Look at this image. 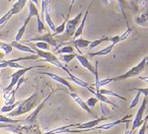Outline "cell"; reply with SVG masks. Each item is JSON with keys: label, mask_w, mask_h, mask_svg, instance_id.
<instances>
[{"label": "cell", "mask_w": 148, "mask_h": 134, "mask_svg": "<svg viewBox=\"0 0 148 134\" xmlns=\"http://www.w3.org/2000/svg\"><path fill=\"white\" fill-rule=\"evenodd\" d=\"M146 62H147V56H144L142 58V60L139 62L138 64H136L135 66H133L132 68H130L128 71H126L125 73L121 74V75H119L116 77H113V78H106V79H102L99 82V87L101 89L102 87L108 85V84L112 83V82H116V81H123L126 80L128 78H133L136 77L139 74H141L143 72V70L146 67Z\"/></svg>", "instance_id": "obj_1"}, {"label": "cell", "mask_w": 148, "mask_h": 134, "mask_svg": "<svg viewBox=\"0 0 148 134\" xmlns=\"http://www.w3.org/2000/svg\"><path fill=\"white\" fill-rule=\"evenodd\" d=\"M28 46L31 47L34 51L36 52V54H37V56L39 57V58H42V61H46V62H49V63L52 64V65L58 67V68L62 69V70L65 71L66 73L68 72V68L66 66H64L62 63H61L60 61L58 60V58L56 56V54L51 53V51H45V50H40V49H38L37 47H35L34 45L32 44V42H28Z\"/></svg>", "instance_id": "obj_2"}, {"label": "cell", "mask_w": 148, "mask_h": 134, "mask_svg": "<svg viewBox=\"0 0 148 134\" xmlns=\"http://www.w3.org/2000/svg\"><path fill=\"white\" fill-rule=\"evenodd\" d=\"M38 94H33L31 97H29L28 99L24 100L23 102H20L19 106L14 109L13 111L7 113V116L9 117H16L19 116H22L24 113L31 111L33 109L36 107V100H37Z\"/></svg>", "instance_id": "obj_3"}, {"label": "cell", "mask_w": 148, "mask_h": 134, "mask_svg": "<svg viewBox=\"0 0 148 134\" xmlns=\"http://www.w3.org/2000/svg\"><path fill=\"white\" fill-rule=\"evenodd\" d=\"M83 13L80 12L77 15L74 17L71 20H68L67 23H66L65 26V30H64V33L62 36H57V38H54L56 40H59L61 42H66V40H70L73 38L74 34H75V31L77 29L78 25H79V21L81 20V17H82Z\"/></svg>", "instance_id": "obj_4"}, {"label": "cell", "mask_w": 148, "mask_h": 134, "mask_svg": "<svg viewBox=\"0 0 148 134\" xmlns=\"http://www.w3.org/2000/svg\"><path fill=\"white\" fill-rule=\"evenodd\" d=\"M46 67V65H34V66H31V67H24L22 69H18L17 71H15L13 74L11 75V81H10V84L4 89L3 91V95H6L8 93H10L12 90L14 89L15 85L17 84V82L20 80V78H22L28 71H31L32 69H35V68H44Z\"/></svg>", "instance_id": "obj_5"}, {"label": "cell", "mask_w": 148, "mask_h": 134, "mask_svg": "<svg viewBox=\"0 0 148 134\" xmlns=\"http://www.w3.org/2000/svg\"><path fill=\"white\" fill-rule=\"evenodd\" d=\"M27 4H28V7H29V13H28L29 15L27 16V18L25 19V22H24L23 26L20 29H19L17 35H16V37H15V40H14L15 42H19V40H20L23 38V35H24V33H25L26 28H27V26H28L29 22L31 21V19H32L34 16L40 15V14H39V10H38V7L36 6V4L34 3V2H33V1H29V2H27Z\"/></svg>", "instance_id": "obj_6"}, {"label": "cell", "mask_w": 148, "mask_h": 134, "mask_svg": "<svg viewBox=\"0 0 148 134\" xmlns=\"http://www.w3.org/2000/svg\"><path fill=\"white\" fill-rule=\"evenodd\" d=\"M146 103H147V97H144V99H143L142 100V104L141 106H140V107L138 109V111L136 112V114H135L134 118H133L132 120V126H131V129L130 131L131 132H134L135 129H137L138 127H140V126L142 125V123L144 122L145 118H143V113H144V111L145 109H146Z\"/></svg>", "instance_id": "obj_7"}, {"label": "cell", "mask_w": 148, "mask_h": 134, "mask_svg": "<svg viewBox=\"0 0 148 134\" xmlns=\"http://www.w3.org/2000/svg\"><path fill=\"white\" fill-rule=\"evenodd\" d=\"M106 119H109V117L107 116H101V117H98V118H95L93 120H90V121H87V122H84V123H73L72 124V127L70 129L72 130H88V129H92L96 126L99 125L100 122L102 121L106 120Z\"/></svg>", "instance_id": "obj_8"}, {"label": "cell", "mask_w": 148, "mask_h": 134, "mask_svg": "<svg viewBox=\"0 0 148 134\" xmlns=\"http://www.w3.org/2000/svg\"><path fill=\"white\" fill-rule=\"evenodd\" d=\"M52 93H53V91H52V92L51 93V94H49V95L47 96V97L46 98V99H45L44 100H42V103H40V106L35 109V111H33V113H31L30 116H29L27 117V118L25 119V121H24V122H23L24 124H28L29 126H33V125H34V124L37 123L38 114H39V113H40V111H42V107H44L45 104H46V103L47 102V100H49V98L51 97Z\"/></svg>", "instance_id": "obj_9"}, {"label": "cell", "mask_w": 148, "mask_h": 134, "mask_svg": "<svg viewBox=\"0 0 148 134\" xmlns=\"http://www.w3.org/2000/svg\"><path fill=\"white\" fill-rule=\"evenodd\" d=\"M34 40H40V42H46L49 46H53V47L58 46V42L54 39V37H52V34L49 32V31L47 32L46 34H44V35L40 36V37H35V38H32V39H28L26 42H34Z\"/></svg>", "instance_id": "obj_10"}, {"label": "cell", "mask_w": 148, "mask_h": 134, "mask_svg": "<svg viewBox=\"0 0 148 134\" xmlns=\"http://www.w3.org/2000/svg\"><path fill=\"white\" fill-rule=\"evenodd\" d=\"M40 74H42V75H47V76H49V77L51 78V80L56 81V82H58L59 84H62L63 86H65V87H67L68 89L70 90V92H71V93H75V91H74L73 86L68 82L67 79H64V78H62V77H60V76L56 75V74H54V73H51V72H40Z\"/></svg>", "instance_id": "obj_11"}, {"label": "cell", "mask_w": 148, "mask_h": 134, "mask_svg": "<svg viewBox=\"0 0 148 134\" xmlns=\"http://www.w3.org/2000/svg\"><path fill=\"white\" fill-rule=\"evenodd\" d=\"M75 58L77 59L78 62H79L84 68H86L89 72H91V74L94 75L95 68H94V66H93V64H91V62L89 61V59H88L87 56L83 55V54H76Z\"/></svg>", "instance_id": "obj_12"}, {"label": "cell", "mask_w": 148, "mask_h": 134, "mask_svg": "<svg viewBox=\"0 0 148 134\" xmlns=\"http://www.w3.org/2000/svg\"><path fill=\"white\" fill-rule=\"evenodd\" d=\"M69 96H70V97L72 98L74 100H75V103L81 107V109H83L86 112H88L90 116H92L93 117H95L94 113H93L91 109H90L89 107H87V105H86V103L84 102V100L81 99L80 96H78L77 94H76V93H71V92H69Z\"/></svg>", "instance_id": "obj_13"}, {"label": "cell", "mask_w": 148, "mask_h": 134, "mask_svg": "<svg viewBox=\"0 0 148 134\" xmlns=\"http://www.w3.org/2000/svg\"><path fill=\"white\" fill-rule=\"evenodd\" d=\"M92 3H93V2H91V3L89 4V6H88V8L86 9V12H85L84 16H83L82 21H81V23L78 25V27H77V29H76V31H75V34H74V36H73V40L78 39V38L82 35L83 30H84V26H85L86 20H87V17H88V13H89V9H90V7L92 6Z\"/></svg>", "instance_id": "obj_14"}, {"label": "cell", "mask_w": 148, "mask_h": 134, "mask_svg": "<svg viewBox=\"0 0 148 134\" xmlns=\"http://www.w3.org/2000/svg\"><path fill=\"white\" fill-rule=\"evenodd\" d=\"M67 75H68V79H67V80H70V81H72L73 83H75L76 85L80 86V87L86 88V89H87V90H89L90 88H91V87H93L92 85H90V84L86 83L85 81L81 80L80 78H78V77H76L75 75H73V74L71 73L70 71H68V72H67Z\"/></svg>", "instance_id": "obj_15"}, {"label": "cell", "mask_w": 148, "mask_h": 134, "mask_svg": "<svg viewBox=\"0 0 148 134\" xmlns=\"http://www.w3.org/2000/svg\"><path fill=\"white\" fill-rule=\"evenodd\" d=\"M10 44H11V46L13 47V49H16L20 50V51L29 52V53H32V54H34V55H37V54H36V52L32 49H31V47H29L28 45H26V44H21V42H15V40H13L12 42H10Z\"/></svg>", "instance_id": "obj_16"}, {"label": "cell", "mask_w": 148, "mask_h": 134, "mask_svg": "<svg viewBox=\"0 0 148 134\" xmlns=\"http://www.w3.org/2000/svg\"><path fill=\"white\" fill-rule=\"evenodd\" d=\"M90 42H91V40H84V39H82V38H78V39H76V40H72L71 44H73V45L75 46V49H78V51H79V54H82V52L80 51V49L89 46Z\"/></svg>", "instance_id": "obj_17"}, {"label": "cell", "mask_w": 148, "mask_h": 134, "mask_svg": "<svg viewBox=\"0 0 148 134\" xmlns=\"http://www.w3.org/2000/svg\"><path fill=\"white\" fill-rule=\"evenodd\" d=\"M90 93H91V94H93L94 95V97L96 98V99L98 100H101L102 103H105V104H108V105H111V106H114V107H119V106L118 105H116V104H114L113 102H112V100H110L108 98L106 97V96H103V95H101V94H99V93H96L95 92V90L93 89V88L91 87L90 88L89 90Z\"/></svg>", "instance_id": "obj_18"}, {"label": "cell", "mask_w": 148, "mask_h": 134, "mask_svg": "<svg viewBox=\"0 0 148 134\" xmlns=\"http://www.w3.org/2000/svg\"><path fill=\"white\" fill-rule=\"evenodd\" d=\"M74 4V1H72V3H71V6H70V10L68 11V14H67V16L65 17V19H64V21H63V23L61 24V25H59V26H57V27L56 28V31H54V33L52 34V37H54V36H60V35H62V34L64 33V30H65V26H66V23H67V21H68V17L70 16V12H71V7H72V5Z\"/></svg>", "instance_id": "obj_19"}, {"label": "cell", "mask_w": 148, "mask_h": 134, "mask_svg": "<svg viewBox=\"0 0 148 134\" xmlns=\"http://www.w3.org/2000/svg\"><path fill=\"white\" fill-rule=\"evenodd\" d=\"M26 4H27V1H26V0H19V1L15 2V3L13 4V6H12V8L10 9L12 16L20 13V12L22 11V9L25 7Z\"/></svg>", "instance_id": "obj_20"}, {"label": "cell", "mask_w": 148, "mask_h": 134, "mask_svg": "<svg viewBox=\"0 0 148 134\" xmlns=\"http://www.w3.org/2000/svg\"><path fill=\"white\" fill-rule=\"evenodd\" d=\"M114 46V44H111L110 45H108V46H106L105 49H103L101 50H99V51H96V52H91V53H88V55H89L90 57H93V56H102V55H108V54H110L112 52V50H113Z\"/></svg>", "instance_id": "obj_21"}, {"label": "cell", "mask_w": 148, "mask_h": 134, "mask_svg": "<svg viewBox=\"0 0 148 134\" xmlns=\"http://www.w3.org/2000/svg\"><path fill=\"white\" fill-rule=\"evenodd\" d=\"M99 94H101V95H103V96H106V97H107V96H112V97L119 98V99H121V100H125V102H126V99H125V98L121 97V96H120L119 94H116V93H114V92H113V91H111V90L100 89Z\"/></svg>", "instance_id": "obj_22"}, {"label": "cell", "mask_w": 148, "mask_h": 134, "mask_svg": "<svg viewBox=\"0 0 148 134\" xmlns=\"http://www.w3.org/2000/svg\"><path fill=\"white\" fill-rule=\"evenodd\" d=\"M19 104H20V102H15L13 105H9V106H3L0 109V112H2V113H9V112L13 111L14 109H16Z\"/></svg>", "instance_id": "obj_23"}, {"label": "cell", "mask_w": 148, "mask_h": 134, "mask_svg": "<svg viewBox=\"0 0 148 134\" xmlns=\"http://www.w3.org/2000/svg\"><path fill=\"white\" fill-rule=\"evenodd\" d=\"M57 54H72L74 53V49L71 45H64L61 49H58L56 50Z\"/></svg>", "instance_id": "obj_24"}, {"label": "cell", "mask_w": 148, "mask_h": 134, "mask_svg": "<svg viewBox=\"0 0 148 134\" xmlns=\"http://www.w3.org/2000/svg\"><path fill=\"white\" fill-rule=\"evenodd\" d=\"M94 77H95V84H94V90L96 93H99L100 87H99V72H98V61L95 63V73H94Z\"/></svg>", "instance_id": "obj_25"}, {"label": "cell", "mask_w": 148, "mask_h": 134, "mask_svg": "<svg viewBox=\"0 0 148 134\" xmlns=\"http://www.w3.org/2000/svg\"><path fill=\"white\" fill-rule=\"evenodd\" d=\"M76 54L75 53H72V54H61L60 57L58 58V60L62 63V62H64V63L67 65V63H69L72 59L75 58Z\"/></svg>", "instance_id": "obj_26"}, {"label": "cell", "mask_w": 148, "mask_h": 134, "mask_svg": "<svg viewBox=\"0 0 148 134\" xmlns=\"http://www.w3.org/2000/svg\"><path fill=\"white\" fill-rule=\"evenodd\" d=\"M106 40H110V38L108 37H102L100 38L99 40H91V42H90L89 44V49H95L96 46H98L99 44H101L103 42H106Z\"/></svg>", "instance_id": "obj_27"}, {"label": "cell", "mask_w": 148, "mask_h": 134, "mask_svg": "<svg viewBox=\"0 0 148 134\" xmlns=\"http://www.w3.org/2000/svg\"><path fill=\"white\" fill-rule=\"evenodd\" d=\"M32 44L34 45L35 47H37L38 49L45 50V51H49V49H51V46H49V44L42 42H36V44Z\"/></svg>", "instance_id": "obj_28"}, {"label": "cell", "mask_w": 148, "mask_h": 134, "mask_svg": "<svg viewBox=\"0 0 148 134\" xmlns=\"http://www.w3.org/2000/svg\"><path fill=\"white\" fill-rule=\"evenodd\" d=\"M17 122H20V120H18V119H10L9 117L0 114V123L10 124V123H17Z\"/></svg>", "instance_id": "obj_29"}, {"label": "cell", "mask_w": 148, "mask_h": 134, "mask_svg": "<svg viewBox=\"0 0 148 134\" xmlns=\"http://www.w3.org/2000/svg\"><path fill=\"white\" fill-rule=\"evenodd\" d=\"M11 17H12V14H11L10 10H9L7 13H5L3 16L1 17V18H0V27H3V26L5 25L9 20H10Z\"/></svg>", "instance_id": "obj_30"}, {"label": "cell", "mask_w": 148, "mask_h": 134, "mask_svg": "<svg viewBox=\"0 0 148 134\" xmlns=\"http://www.w3.org/2000/svg\"><path fill=\"white\" fill-rule=\"evenodd\" d=\"M36 17H37V23H38V32L40 34V33L42 32V31H47V29L46 26H45L44 22L42 21V19H40V15L36 16ZM47 32H49V31H47Z\"/></svg>", "instance_id": "obj_31"}, {"label": "cell", "mask_w": 148, "mask_h": 134, "mask_svg": "<svg viewBox=\"0 0 148 134\" xmlns=\"http://www.w3.org/2000/svg\"><path fill=\"white\" fill-rule=\"evenodd\" d=\"M132 31H133V29H132V28H130V25L127 24V29H126L125 32L121 34V36H119V37H120V42H123V40H125L126 39H127L128 36L130 35Z\"/></svg>", "instance_id": "obj_32"}, {"label": "cell", "mask_w": 148, "mask_h": 134, "mask_svg": "<svg viewBox=\"0 0 148 134\" xmlns=\"http://www.w3.org/2000/svg\"><path fill=\"white\" fill-rule=\"evenodd\" d=\"M0 49H2V50L4 51V53H5V55H7V54H9L12 51L13 47L11 46L10 44H7V42H1V46H0Z\"/></svg>", "instance_id": "obj_33"}, {"label": "cell", "mask_w": 148, "mask_h": 134, "mask_svg": "<svg viewBox=\"0 0 148 134\" xmlns=\"http://www.w3.org/2000/svg\"><path fill=\"white\" fill-rule=\"evenodd\" d=\"M98 102H99V100H98L96 98L92 97V98H89V99L87 100V102H85V103H86V105H87V107L90 109V107H93L96 106V104Z\"/></svg>", "instance_id": "obj_34"}, {"label": "cell", "mask_w": 148, "mask_h": 134, "mask_svg": "<svg viewBox=\"0 0 148 134\" xmlns=\"http://www.w3.org/2000/svg\"><path fill=\"white\" fill-rule=\"evenodd\" d=\"M139 96H140V93L137 92V94L134 96L133 100H131V104H130V109H133L134 107H136V105L138 104V100H139Z\"/></svg>", "instance_id": "obj_35"}, {"label": "cell", "mask_w": 148, "mask_h": 134, "mask_svg": "<svg viewBox=\"0 0 148 134\" xmlns=\"http://www.w3.org/2000/svg\"><path fill=\"white\" fill-rule=\"evenodd\" d=\"M130 91H137L140 94H143L144 97H147V88H133V89H130Z\"/></svg>", "instance_id": "obj_36"}, {"label": "cell", "mask_w": 148, "mask_h": 134, "mask_svg": "<svg viewBox=\"0 0 148 134\" xmlns=\"http://www.w3.org/2000/svg\"><path fill=\"white\" fill-rule=\"evenodd\" d=\"M146 129H147V117L145 118L144 122L142 123L141 127H140L139 131H138V134H145V132H146Z\"/></svg>", "instance_id": "obj_37"}, {"label": "cell", "mask_w": 148, "mask_h": 134, "mask_svg": "<svg viewBox=\"0 0 148 134\" xmlns=\"http://www.w3.org/2000/svg\"><path fill=\"white\" fill-rule=\"evenodd\" d=\"M26 81H27V78H25V77H24V76H23L22 78H20V80L18 81L17 84H16V88H15V89H14V91H15V92L17 93V91L19 90V88L21 87V85H22L23 83H25Z\"/></svg>", "instance_id": "obj_38"}, {"label": "cell", "mask_w": 148, "mask_h": 134, "mask_svg": "<svg viewBox=\"0 0 148 134\" xmlns=\"http://www.w3.org/2000/svg\"><path fill=\"white\" fill-rule=\"evenodd\" d=\"M110 40L112 42V44L116 45V44H119V42H120V37H119V36H114V37L111 38Z\"/></svg>", "instance_id": "obj_39"}, {"label": "cell", "mask_w": 148, "mask_h": 134, "mask_svg": "<svg viewBox=\"0 0 148 134\" xmlns=\"http://www.w3.org/2000/svg\"><path fill=\"white\" fill-rule=\"evenodd\" d=\"M8 37V32H0V40H6Z\"/></svg>", "instance_id": "obj_40"}, {"label": "cell", "mask_w": 148, "mask_h": 134, "mask_svg": "<svg viewBox=\"0 0 148 134\" xmlns=\"http://www.w3.org/2000/svg\"><path fill=\"white\" fill-rule=\"evenodd\" d=\"M5 127H13V125H11V124L0 123V128H5Z\"/></svg>", "instance_id": "obj_41"}, {"label": "cell", "mask_w": 148, "mask_h": 134, "mask_svg": "<svg viewBox=\"0 0 148 134\" xmlns=\"http://www.w3.org/2000/svg\"><path fill=\"white\" fill-rule=\"evenodd\" d=\"M6 55H5V53L4 52H1L0 51V61H2L4 59V57H5Z\"/></svg>", "instance_id": "obj_42"}, {"label": "cell", "mask_w": 148, "mask_h": 134, "mask_svg": "<svg viewBox=\"0 0 148 134\" xmlns=\"http://www.w3.org/2000/svg\"><path fill=\"white\" fill-rule=\"evenodd\" d=\"M125 134H133V133L131 132L130 130H128V129H126V130H125Z\"/></svg>", "instance_id": "obj_43"}, {"label": "cell", "mask_w": 148, "mask_h": 134, "mask_svg": "<svg viewBox=\"0 0 148 134\" xmlns=\"http://www.w3.org/2000/svg\"><path fill=\"white\" fill-rule=\"evenodd\" d=\"M0 46H1V42H0Z\"/></svg>", "instance_id": "obj_44"}]
</instances>
